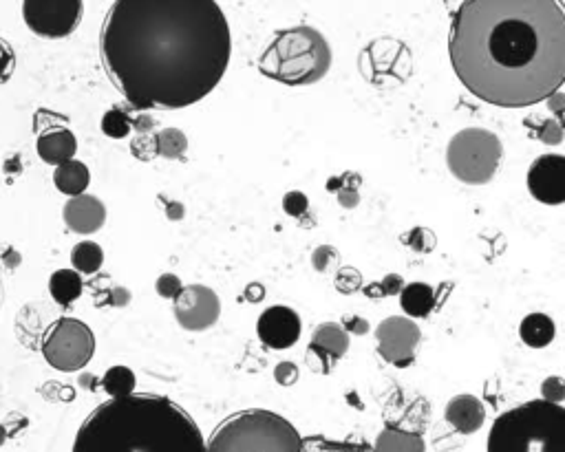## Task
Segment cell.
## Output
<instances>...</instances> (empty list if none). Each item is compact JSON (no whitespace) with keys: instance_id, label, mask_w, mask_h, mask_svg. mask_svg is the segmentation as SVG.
<instances>
[{"instance_id":"44","label":"cell","mask_w":565,"mask_h":452,"mask_svg":"<svg viewBox=\"0 0 565 452\" xmlns=\"http://www.w3.org/2000/svg\"><path fill=\"white\" fill-rule=\"evenodd\" d=\"M153 126H155V120L148 113H137L133 117V131L137 135H142V133H155L153 131Z\"/></svg>"},{"instance_id":"37","label":"cell","mask_w":565,"mask_h":452,"mask_svg":"<svg viewBox=\"0 0 565 452\" xmlns=\"http://www.w3.org/2000/svg\"><path fill=\"white\" fill-rule=\"evenodd\" d=\"M181 289H184V285L175 274H162L155 283V292L166 300H175L181 294Z\"/></svg>"},{"instance_id":"25","label":"cell","mask_w":565,"mask_h":452,"mask_svg":"<svg viewBox=\"0 0 565 452\" xmlns=\"http://www.w3.org/2000/svg\"><path fill=\"white\" fill-rule=\"evenodd\" d=\"M102 389L109 397H129L135 393V373L129 367H111L104 373Z\"/></svg>"},{"instance_id":"11","label":"cell","mask_w":565,"mask_h":452,"mask_svg":"<svg viewBox=\"0 0 565 452\" xmlns=\"http://www.w3.org/2000/svg\"><path fill=\"white\" fill-rule=\"evenodd\" d=\"M378 353L398 369L409 367L422 340L420 327L409 316H389L376 329Z\"/></svg>"},{"instance_id":"36","label":"cell","mask_w":565,"mask_h":452,"mask_svg":"<svg viewBox=\"0 0 565 452\" xmlns=\"http://www.w3.org/2000/svg\"><path fill=\"white\" fill-rule=\"evenodd\" d=\"M307 208H309V201H307V197L303 195V192L292 190V192H287V195L283 197V210L290 214V217H296V219L305 217Z\"/></svg>"},{"instance_id":"16","label":"cell","mask_w":565,"mask_h":452,"mask_svg":"<svg viewBox=\"0 0 565 452\" xmlns=\"http://www.w3.org/2000/svg\"><path fill=\"white\" fill-rule=\"evenodd\" d=\"M444 417L457 433L473 435L486 422V406L482 400H477L475 395H455L453 400L446 404Z\"/></svg>"},{"instance_id":"27","label":"cell","mask_w":565,"mask_h":452,"mask_svg":"<svg viewBox=\"0 0 565 452\" xmlns=\"http://www.w3.org/2000/svg\"><path fill=\"white\" fill-rule=\"evenodd\" d=\"M133 131V115L122 109V106H113L111 111H106L102 117V133L111 139H124Z\"/></svg>"},{"instance_id":"20","label":"cell","mask_w":565,"mask_h":452,"mask_svg":"<svg viewBox=\"0 0 565 452\" xmlns=\"http://www.w3.org/2000/svg\"><path fill=\"white\" fill-rule=\"evenodd\" d=\"M82 274L76 269H58L49 278V294L60 307H71L82 296Z\"/></svg>"},{"instance_id":"19","label":"cell","mask_w":565,"mask_h":452,"mask_svg":"<svg viewBox=\"0 0 565 452\" xmlns=\"http://www.w3.org/2000/svg\"><path fill=\"white\" fill-rule=\"evenodd\" d=\"M373 452H426V444L420 433L387 426L376 439Z\"/></svg>"},{"instance_id":"15","label":"cell","mask_w":565,"mask_h":452,"mask_svg":"<svg viewBox=\"0 0 565 452\" xmlns=\"http://www.w3.org/2000/svg\"><path fill=\"white\" fill-rule=\"evenodd\" d=\"M67 228L76 234H93L98 232L106 221L104 203L93 195L71 197L62 210Z\"/></svg>"},{"instance_id":"23","label":"cell","mask_w":565,"mask_h":452,"mask_svg":"<svg viewBox=\"0 0 565 452\" xmlns=\"http://www.w3.org/2000/svg\"><path fill=\"white\" fill-rule=\"evenodd\" d=\"M312 344L325 349L329 355L340 360L349 351V333L343 325H336V322H323V325L314 329Z\"/></svg>"},{"instance_id":"14","label":"cell","mask_w":565,"mask_h":452,"mask_svg":"<svg viewBox=\"0 0 565 452\" xmlns=\"http://www.w3.org/2000/svg\"><path fill=\"white\" fill-rule=\"evenodd\" d=\"M301 318H298L296 311L292 307L285 305H274L268 307L259 316L257 322V333L259 340L265 344V347L276 349V351H285L294 347L301 338Z\"/></svg>"},{"instance_id":"12","label":"cell","mask_w":565,"mask_h":452,"mask_svg":"<svg viewBox=\"0 0 565 452\" xmlns=\"http://www.w3.org/2000/svg\"><path fill=\"white\" fill-rule=\"evenodd\" d=\"M175 318L186 331H206L221 316V300L206 285H188L173 300Z\"/></svg>"},{"instance_id":"1","label":"cell","mask_w":565,"mask_h":452,"mask_svg":"<svg viewBox=\"0 0 565 452\" xmlns=\"http://www.w3.org/2000/svg\"><path fill=\"white\" fill-rule=\"evenodd\" d=\"M232 53L217 0H115L100 31L111 84L137 111H179L217 89Z\"/></svg>"},{"instance_id":"38","label":"cell","mask_w":565,"mask_h":452,"mask_svg":"<svg viewBox=\"0 0 565 452\" xmlns=\"http://www.w3.org/2000/svg\"><path fill=\"white\" fill-rule=\"evenodd\" d=\"M541 400L552 402V404H561L565 400V380L552 375V378L543 380L541 384Z\"/></svg>"},{"instance_id":"24","label":"cell","mask_w":565,"mask_h":452,"mask_svg":"<svg viewBox=\"0 0 565 452\" xmlns=\"http://www.w3.org/2000/svg\"><path fill=\"white\" fill-rule=\"evenodd\" d=\"M104 263V250L93 241H80L78 245H73L71 250V265L80 274H95L100 272V267Z\"/></svg>"},{"instance_id":"45","label":"cell","mask_w":565,"mask_h":452,"mask_svg":"<svg viewBox=\"0 0 565 452\" xmlns=\"http://www.w3.org/2000/svg\"><path fill=\"white\" fill-rule=\"evenodd\" d=\"M338 203L345 208H356L358 206V190L356 188H340L338 190Z\"/></svg>"},{"instance_id":"21","label":"cell","mask_w":565,"mask_h":452,"mask_svg":"<svg viewBox=\"0 0 565 452\" xmlns=\"http://www.w3.org/2000/svg\"><path fill=\"white\" fill-rule=\"evenodd\" d=\"M400 307L409 318H426L435 307V289L426 283H409L400 294Z\"/></svg>"},{"instance_id":"22","label":"cell","mask_w":565,"mask_h":452,"mask_svg":"<svg viewBox=\"0 0 565 452\" xmlns=\"http://www.w3.org/2000/svg\"><path fill=\"white\" fill-rule=\"evenodd\" d=\"M519 336L528 347L543 349L552 344L554 336H557V327H554V320L546 314H528L521 320Z\"/></svg>"},{"instance_id":"49","label":"cell","mask_w":565,"mask_h":452,"mask_svg":"<svg viewBox=\"0 0 565 452\" xmlns=\"http://www.w3.org/2000/svg\"><path fill=\"white\" fill-rule=\"evenodd\" d=\"M5 441H7V428L0 424V446H5Z\"/></svg>"},{"instance_id":"35","label":"cell","mask_w":565,"mask_h":452,"mask_svg":"<svg viewBox=\"0 0 565 452\" xmlns=\"http://www.w3.org/2000/svg\"><path fill=\"white\" fill-rule=\"evenodd\" d=\"M338 250L332 245H318L312 254V265L316 272H329L334 265H338Z\"/></svg>"},{"instance_id":"40","label":"cell","mask_w":565,"mask_h":452,"mask_svg":"<svg viewBox=\"0 0 565 452\" xmlns=\"http://www.w3.org/2000/svg\"><path fill=\"white\" fill-rule=\"evenodd\" d=\"M274 380L281 386H292L298 382V367L292 362H279L274 369Z\"/></svg>"},{"instance_id":"3","label":"cell","mask_w":565,"mask_h":452,"mask_svg":"<svg viewBox=\"0 0 565 452\" xmlns=\"http://www.w3.org/2000/svg\"><path fill=\"white\" fill-rule=\"evenodd\" d=\"M73 452H208L184 408L164 395L111 397L84 419Z\"/></svg>"},{"instance_id":"39","label":"cell","mask_w":565,"mask_h":452,"mask_svg":"<svg viewBox=\"0 0 565 452\" xmlns=\"http://www.w3.org/2000/svg\"><path fill=\"white\" fill-rule=\"evenodd\" d=\"M62 124H67V117H62V115L47 111V109H40L34 117V128H36L38 135L45 133V131H51V128H58Z\"/></svg>"},{"instance_id":"48","label":"cell","mask_w":565,"mask_h":452,"mask_svg":"<svg viewBox=\"0 0 565 452\" xmlns=\"http://www.w3.org/2000/svg\"><path fill=\"white\" fill-rule=\"evenodd\" d=\"M362 292L369 298H385V292H382V285L380 283H373L369 287H362Z\"/></svg>"},{"instance_id":"28","label":"cell","mask_w":565,"mask_h":452,"mask_svg":"<svg viewBox=\"0 0 565 452\" xmlns=\"http://www.w3.org/2000/svg\"><path fill=\"white\" fill-rule=\"evenodd\" d=\"M157 148L166 159H181L188 150V139L179 128H162L157 133Z\"/></svg>"},{"instance_id":"50","label":"cell","mask_w":565,"mask_h":452,"mask_svg":"<svg viewBox=\"0 0 565 452\" xmlns=\"http://www.w3.org/2000/svg\"><path fill=\"white\" fill-rule=\"evenodd\" d=\"M0 272H3V265H0Z\"/></svg>"},{"instance_id":"18","label":"cell","mask_w":565,"mask_h":452,"mask_svg":"<svg viewBox=\"0 0 565 452\" xmlns=\"http://www.w3.org/2000/svg\"><path fill=\"white\" fill-rule=\"evenodd\" d=\"M53 184L67 197H80L87 195V188L91 184L89 168L78 159H71L67 164H60L53 170Z\"/></svg>"},{"instance_id":"41","label":"cell","mask_w":565,"mask_h":452,"mask_svg":"<svg viewBox=\"0 0 565 452\" xmlns=\"http://www.w3.org/2000/svg\"><path fill=\"white\" fill-rule=\"evenodd\" d=\"M343 327L349 336L351 333H354V336H365V333H369V322L360 316H345Z\"/></svg>"},{"instance_id":"47","label":"cell","mask_w":565,"mask_h":452,"mask_svg":"<svg viewBox=\"0 0 565 452\" xmlns=\"http://www.w3.org/2000/svg\"><path fill=\"white\" fill-rule=\"evenodd\" d=\"M166 214H168V219H173V221H179L181 217H184V206L177 201H168L166 203Z\"/></svg>"},{"instance_id":"29","label":"cell","mask_w":565,"mask_h":452,"mask_svg":"<svg viewBox=\"0 0 565 452\" xmlns=\"http://www.w3.org/2000/svg\"><path fill=\"white\" fill-rule=\"evenodd\" d=\"M305 362H307V367L312 369L314 373H318V375H329V373H332L334 364H336L338 360L334 358V355H329L325 349L316 347V344L309 342Z\"/></svg>"},{"instance_id":"34","label":"cell","mask_w":565,"mask_h":452,"mask_svg":"<svg viewBox=\"0 0 565 452\" xmlns=\"http://www.w3.org/2000/svg\"><path fill=\"white\" fill-rule=\"evenodd\" d=\"M537 137L543 144L548 146H559L565 137V126L559 120H546L541 122L537 128Z\"/></svg>"},{"instance_id":"31","label":"cell","mask_w":565,"mask_h":452,"mask_svg":"<svg viewBox=\"0 0 565 452\" xmlns=\"http://www.w3.org/2000/svg\"><path fill=\"white\" fill-rule=\"evenodd\" d=\"M334 285L340 294H356L358 289H362V274L356 267H340L334 278Z\"/></svg>"},{"instance_id":"46","label":"cell","mask_w":565,"mask_h":452,"mask_svg":"<svg viewBox=\"0 0 565 452\" xmlns=\"http://www.w3.org/2000/svg\"><path fill=\"white\" fill-rule=\"evenodd\" d=\"M263 298H265L263 285L252 283V285L245 287V300H248V303H259V300H263Z\"/></svg>"},{"instance_id":"26","label":"cell","mask_w":565,"mask_h":452,"mask_svg":"<svg viewBox=\"0 0 565 452\" xmlns=\"http://www.w3.org/2000/svg\"><path fill=\"white\" fill-rule=\"evenodd\" d=\"M303 452H373L369 444L360 441H336L321 435L303 437Z\"/></svg>"},{"instance_id":"30","label":"cell","mask_w":565,"mask_h":452,"mask_svg":"<svg viewBox=\"0 0 565 452\" xmlns=\"http://www.w3.org/2000/svg\"><path fill=\"white\" fill-rule=\"evenodd\" d=\"M131 155L140 161H153L159 155L157 133H142L131 142Z\"/></svg>"},{"instance_id":"33","label":"cell","mask_w":565,"mask_h":452,"mask_svg":"<svg viewBox=\"0 0 565 452\" xmlns=\"http://www.w3.org/2000/svg\"><path fill=\"white\" fill-rule=\"evenodd\" d=\"M16 71V53L7 40L0 38V86L12 80Z\"/></svg>"},{"instance_id":"6","label":"cell","mask_w":565,"mask_h":452,"mask_svg":"<svg viewBox=\"0 0 565 452\" xmlns=\"http://www.w3.org/2000/svg\"><path fill=\"white\" fill-rule=\"evenodd\" d=\"M208 452H303V437L285 417L250 408L223 419L208 439Z\"/></svg>"},{"instance_id":"10","label":"cell","mask_w":565,"mask_h":452,"mask_svg":"<svg viewBox=\"0 0 565 452\" xmlns=\"http://www.w3.org/2000/svg\"><path fill=\"white\" fill-rule=\"evenodd\" d=\"M360 71L376 86L402 84L411 73V53L396 40H378L360 53Z\"/></svg>"},{"instance_id":"5","label":"cell","mask_w":565,"mask_h":452,"mask_svg":"<svg viewBox=\"0 0 565 452\" xmlns=\"http://www.w3.org/2000/svg\"><path fill=\"white\" fill-rule=\"evenodd\" d=\"M486 452H565V408L530 400L501 413L488 433Z\"/></svg>"},{"instance_id":"13","label":"cell","mask_w":565,"mask_h":452,"mask_svg":"<svg viewBox=\"0 0 565 452\" xmlns=\"http://www.w3.org/2000/svg\"><path fill=\"white\" fill-rule=\"evenodd\" d=\"M526 184L530 195L543 206H561L565 203V157L557 153L537 157L528 170Z\"/></svg>"},{"instance_id":"4","label":"cell","mask_w":565,"mask_h":452,"mask_svg":"<svg viewBox=\"0 0 565 452\" xmlns=\"http://www.w3.org/2000/svg\"><path fill=\"white\" fill-rule=\"evenodd\" d=\"M329 69H332L329 42L321 31L307 25L276 31L259 58L261 75L285 86L316 84Z\"/></svg>"},{"instance_id":"32","label":"cell","mask_w":565,"mask_h":452,"mask_svg":"<svg viewBox=\"0 0 565 452\" xmlns=\"http://www.w3.org/2000/svg\"><path fill=\"white\" fill-rule=\"evenodd\" d=\"M402 241L418 254H429L435 250V236L426 228H413L407 236H402Z\"/></svg>"},{"instance_id":"42","label":"cell","mask_w":565,"mask_h":452,"mask_svg":"<svg viewBox=\"0 0 565 452\" xmlns=\"http://www.w3.org/2000/svg\"><path fill=\"white\" fill-rule=\"evenodd\" d=\"M380 285H382V292H385V296H398V294H402V289L407 287L402 281V276H398V274L385 276L380 281Z\"/></svg>"},{"instance_id":"2","label":"cell","mask_w":565,"mask_h":452,"mask_svg":"<svg viewBox=\"0 0 565 452\" xmlns=\"http://www.w3.org/2000/svg\"><path fill=\"white\" fill-rule=\"evenodd\" d=\"M468 93L501 109L546 102L565 84L563 0H464L449 34Z\"/></svg>"},{"instance_id":"9","label":"cell","mask_w":565,"mask_h":452,"mask_svg":"<svg viewBox=\"0 0 565 452\" xmlns=\"http://www.w3.org/2000/svg\"><path fill=\"white\" fill-rule=\"evenodd\" d=\"M82 0H23L25 25L40 38L71 36L82 20Z\"/></svg>"},{"instance_id":"17","label":"cell","mask_w":565,"mask_h":452,"mask_svg":"<svg viewBox=\"0 0 565 452\" xmlns=\"http://www.w3.org/2000/svg\"><path fill=\"white\" fill-rule=\"evenodd\" d=\"M38 157L51 166L67 164L73 157H76L78 150V139L73 135L67 126L51 128L38 135Z\"/></svg>"},{"instance_id":"8","label":"cell","mask_w":565,"mask_h":452,"mask_svg":"<svg viewBox=\"0 0 565 452\" xmlns=\"http://www.w3.org/2000/svg\"><path fill=\"white\" fill-rule=\"evenodd\" d=\"M40 351L49 367L60 373H76L91 362L95 353V336L82 320L62 316L51 322V327L45 331Z\"/></svg>"},{"instance_id":"7","label":"cell","mask_w":565,"mask_h":452,"mask_svg":"<svg viewBox=\"0 0 565 452\" xmlns=\"http://www.w3.org/2000/svg\"><path fill=\"white\" fill-rule=\"evenodd\" d=\"M504 146L486 128H464L455 133L446 148V164L451 175L466 186H484L497 175Z\"/></svg>"},{"instance_id":"43","label":"cell","mask_w":565,"mask_h":452,"mask_svg":"<svg viewBox=\"0 0 565 452\" xmlns=\"http://www.w3.org/2000/svg\"><path fill=\"white\" fill-rule=\"evenodd\" d=\"M546 104H548V109L557 115V120L565 126V93H552L550 98L546 100Z\"/></svg>"}]
</instances>
